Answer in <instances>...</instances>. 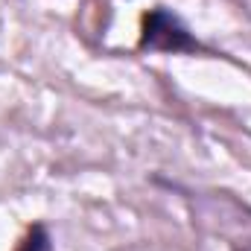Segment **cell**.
<instances>
[{
  "label": "cell",
  "instance_id": "1",
  "mask_svg": "<svg viewBox=\"0 0 251 251\" xmlns=\"http://www.w3.org/2000/svg\"><path fill=\"white\" fill-rule=\"evenodd\" d=\"M137 50L140 53H207V47L184 26V21L164 6L143 12Z\"/></svg>",
  "mask_w": 251,
  "mask_h": 251
},
{
  "label": "cell",
  "instance_id": "2",
  "mask_svg": "<svg viewBox=\"0 0 251 251\" xmlns=\"http://www.w3.org/2000/svg\"><path fill=\"white\" fill-rule=\"evenodd\" d=\"M15 251H53V240H50L47 225H44V222H35V225L24 234V240L18 243Z\"/></svg>",
  "mask_w": 251,
  "mask_h": 251
}]
</instances>
